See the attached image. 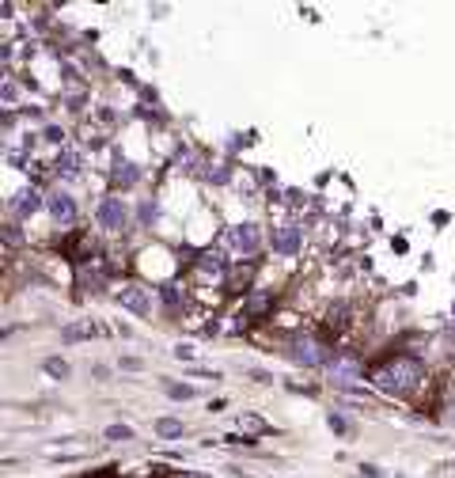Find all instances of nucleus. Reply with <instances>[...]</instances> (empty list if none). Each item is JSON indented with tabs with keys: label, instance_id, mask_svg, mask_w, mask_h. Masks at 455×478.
I'll use <instances>...</instances> for the list:
<instances>
[{
	"label": "nucleus",
	"instance_id": "obj_1",
	"mask_svg": "<svg viewBox=\"0 0 455 478\" xmlns=\"http://www.w3.org/2000/svg\"><path fill=\"white\" fill-rule=\"evenodd\" d=\"M421 364L417 361H406V357H398L395 364H387V369L375 372V387L387 395H406V391H414V387L421 384Z\"/></svg>",
	"mask_w": 455,
	"mask_h": 478
},
{
	"label": "nucleus",
	"instance_id": "obj_2",
	"mask_svg": "<svg viewBox=\"0 0 455 478\" xmlns=\"http://www.w3.org/2000/svg\"><path fill=\"white\" fill-rule=\"evenodd\" d=\"M95 217H99V224H103L106 232H121V228H126V220H129V209H126L121 197H103Z\"/></svg>",
	"mask_w": 455,
	"mask_h": 478
},
{
	"label": "nucleus",
	"instance_id": "obj_3",
	"mask_svg": "<svg viewBox=\"0 0 455 478\" xmlns=\"http://www.w3.org/2000/svg\"><path fill=\"white\" fill-rule=\"evenodd\" d=\"M228 243H231V251H239V254H254L258 251V228L254 224H236L228 232Z\"/></svg>",
	"mask_w": 455,
	"mask_h": 478
},
{
	"label": "nucleus",
	"instance_id": "obj_4",
	"mask_svg": "<svg viewBox=\"0 0 455 478\" xmlns=\"http://www.w3.org/2000/svg\"><path fill=\"white\" fill-rule=\"evenodd\" d=\"M46 205H50V217L57 220V224H69V220H76V202H72V194L53 190V194L46 197Z\"/></svg>",
	"mask_w": 455,
	"mask_h": 478
},
{
	"label": "nucleus",
	"instance_id": "obj_5",
	"mask_svg": "<svg viewBox=\"0 0 455 478\" xmlns=\"http://www.w3.org/2000/svg\"><path fill=\"white\" fill-rule=\"evenodd\" d=\"M118 304L121 308H129L133 311V315H148V293H144V288L141 285H126V288H121V293H118Z\"/></svg>",
	"mask_w": 455,
	"mask_h": 478
},
{
	"label": "nucleus",
	"instance_id": "obj_6",
	"mask_svg": "<svg viewBox=\"0 0 455 478\" xmlns=\"http://www.w3.org/2000/svg\"><path fill=\"white\" fill-rule=\"evenodd\" d=\"M273 251H277V254H296V251H300V228H296V224L273 228Z\"/></svg>",
	"mask_w": 455,
	"mask_h": 478
},
{
	"label": "nucleus",
	"instance_id": "obj_7",
	"mask_svg": "<svg viewBox=\"0 0 455 478\" xmlns=\"http://www.w3.org/2000/svg\"><path fill=\"white\" fill-rule=\"evenodd\" d=\"M12 209H16L19 217L38 213V209H42V197H38V190H35V186H23V190H19V194L12 197Z\"/></svg>",
	"mask_w": 455,
	"mask_h": 478
},
{
	"label": "nucleus",
	"instance_id": "obj_8",
	"mask_svg": "<svg viewBox=\"0 0 455 478\" xmlns=\"http://www.w3.org/2000/svg\"><path fill=\"white\" fill-rule=\"evenodd\" d=\"M330 376H334L338 384H353V380H361V364L353 357H334L330 361Z\"/></svg>",
	"mask_w": 455,
	"mask_h": 478
},
{
	"label": "nucleus",
	"instance_id": "obj_9",
	"mask_svg": "<svg viewBox=\"0 0 455 478\" xmlns=\"http://www.w3.org/2000/svg\"><path fill=\"white\" fill-rule=\"evenodd\" d=\"M292 361H300V364H319L323 361V353H319V346L312 338H304V342H296L292 346Z\"/></svg>",
	"mask_w": 455,
	"mask_h": 478
},
{
	"label": "nucleus",
	"instance_id": "obj_10",
	"mask_svg": "<svg viewBox=\"0 0 455 478\" xmlns=\"http://www.w3.org/2000/svg\"><path fill=\"white\" fill-rule=\"evenodd\" d=\"M156 433H160V437H182V421H175V418H160L156 421Z\"/></svg>",
	"mask_w": 455,
	"mask_h": 478
},
{
	"label": "nucleus",
	"instance_id": "obj_11",
	"mask_svg": "<svg viewBox=\"0 0 455 478\" xmlns=\"http://www.w3.org/2000/svg\"><path fill=\"white\" fill-rule=\"evenodd\" d=\"M92 335V323H76V327H65V342H76V338H87Z\"/></svg>",
	"mask_w": 455,
	"mask_h": 478
},
{
	"label": "nucleus",
	"instance_id": "obj_12",
	"mask_svg": "<svg viewBox=\"0 0 455 478\" xmlns=\"http://www.w3.org/2000/svg\"><path fill=\"white\" fill-rule=\"evenodd\" d=\"M114 179H118L121 186H133V183H137V171H133V168H129V163H118Z\"/></svg>",
	"mask_w": 455,
	"mask_h": 478
},
{
	"label": "nucleus",
	"instance_id": "obj_13",
	"mask_svg": "<svg viewBox=\"0 0 455 478\" xmlns=\"http://www.w3.org/2000/svg\"><path fill=\"white\" fill-rule=\"evenodd\" d=\"M46 372L53 376V380H65V376H69V364L57 361V357H50V361H46Z\"/></svg>",
	"mask_w": 455,
	"mask_h": 478
},
{
	"label": "nucleus",
	"instance_id": "obj_14",
	"mask_svg": "<svg viewBox=\"0 0 455 478\" xmlns=\"http://www.w3.org/2000/svg\"><path fill=\"white\" fill-rule=\"evenodd\" d=\"M76 163H80V160H76V152H65L61 160H57V168H61L65 175H76Z\"/></svg>",
	"mask_w": 455,
	"mask_h": 478
},
{
	"label": "nucleus",
	"instance_id": "obj_15",
	"mask_svg": "<svg viewBox=\"0 0 455 478\" xmlns=\"http://www.w3.org/2000/svg\"><path fill=\"white\" fill-rule=\"evenodd\" d=\"M129 437H133L129 425H110L106 429V440H129Z\"/></svg>",
	"mask_w": 455,
	"mask_h": 478
},
{
	"label": "nucleus",
	"instance_id": "obj_16",
	"mask_svg": "<svg viewBox=\"0 0 455 478\" xmlns=\"http://www.w3.org/2000/svg\"><path fill=\"white\" fill-rule=\"evenodd\" d=\"M168 395H171V398H190L194 387H186V384H182V387H179V384H168Z\"/></svg>",
	"mask_w": 455,
	"mask_h": 478
},
{
	"label": "nucleus",
	"instance_id": "obj_17",
	"mask_svg": "<svg viewBox=\"0 0 455 478\" xmlns=\"http://www.w3.org/2000/svg\"><path fill=\"white\" fill-rule=\"evenodd\" d=\"M202 270H205V273H220V259H216V254H205V259H202Z\"/></svg>",
	"mask_w": 455,
	"mask_h": 478
},
{
	"label": "nucleus",
	"instance_id": "obj_18",
	"mask_svg": "<svg viewBox=\"0 0 455 478\" xmlns=\"http://www.w3.org/2000/svg\"><path fill=\"white\" fill-rule=\"evenodd\" d=\"M175 357H179V361H194V346H175Z\"/></svg>",
	"mask_w": 455,
	"mask_h": 478
},
{
	"label": "nucleus",
	"instance_id": "obj_19",
	"mask_svg": "<svg viewBox=\"0 0 455 478\" xmlns=\"http://www.w3.org/2000/svg\"><path fill=\"white\" fill-rule=\"evenodd\" d=\"M190 478H205V474H190Z\"/></svg>",
	"mask_w": 455,
	"mask_h": 478
}]
</instances>
